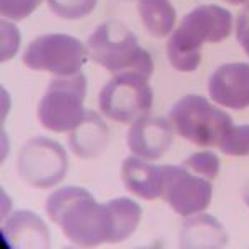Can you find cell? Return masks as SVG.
<instances>
[{
    "mask_svg": "<svg viewBox=\"0 0 249 249\" xmlns=\"http://www.w3.org/2000/svg\"><path fill=\"white\" fill-rule=\"evenodd\" d=\"M45 211L63 234L77 246L91 248L113 243V214L108 203L98 204L90 191L65 186L52 193Z\"/></svg>",
    "mask_w": 249,
    "mask_h": 249,
    "instance_id": "obj_1",
    "label": "cell"
},
{
    "mask_svg": "<svg viewBox=\"0 0 249 249\" xmlns=\"http://www.w3.org/2000/svg\"><path fill=\"white\" fill-rule=\"evenodd\" d=\"M231 12L219 5H199L184 15L168 40V60L178 71H195L201 63V45L218 43L230 37Z\"/></svg>",
    "mask_w": 249,
    "mask_h": 249,
    "instance_id": "obj_2",
    "label": "cell"
},
{
    "mask_svg": "<svg viewBox=\"0 0 249 249\" xmlns=\"http://www.w3.org/2000/svg\"><path fill=\"white\" fill-rule=\"evenodd\" d=\"M88 55L111 73L135 70L150 78L155 70L151 55L140 45L136 35L118 20L100 23L87 42Z\"/></svg>",
    "mask_w": 249,
    "mask_h": 249,
    "instance_id": "obj_3",
    "label": "cell"
},
{
    "mask_svg": "<svg viewBox=\"0 0 249 249\" xmlns=\"http://www.w3.org/2000/svg\"><path fill=\"white\" fill-rule=\"evenodd\" d=\"M170 122L175 131L198 146H214L232 126L226 111L211 105L204 96L186 95L170 110Z\"/></svg>",
    "mask_w": 249,
    "mask_h": 249,
    "instance_id": "obj_4",
    "label": "cell"
},
{
    "mask_svg": "<svg viewBox=\"0 0 249 249\" xmlns=\"http://www.w3.org/2000/svg\"><path fill=\"white\" fill-rule=\"evenodd\" d=\"M85 96L87 77L83 73L53 78L38 103V122L55 133L71 131L85 116Z\"/></svg>",
    "mask_w": 249,
    "mask_h": 249,
    "instance_id": "obj_5",
    "label": "cell"
},
{
    "mask_svg": "<svg viewBox=\"0 0 249 249\" xmlns=\"http://www.w3.org/2000/svg\"><path fill=\"white\" fill-rule=\"evenodd\" d=\"M98 105L107 118L118 123H131L148 115L153 105L148 77L135 70L116 73L100 91Z\"/></svg>",
    "mask_w": 249,
    "mask_h": 249,
    "instance_id": "obj_6",
    "label": "cell"
},
{
    "mask_svg": "<svg viewBox=\"0 0 249 249\" xmlns=\"http://www.w3.org/2000/svg\"><path fill=\"white\" fill-rule=\"evenodd\" d=\"M88 58V48L82 40L67 34L40 35L27 47L23 63L35 71H48L57 77L80 73Z\"/></svg>",
    "mask_w": 249,
    "mask_h": 249,
    "instance_id": "obj_7",
    "label": "cell"
},
{
    "mask_svg": "<svg viewBox=\"0 0 249 249\" xmlns=\"http://www.w3.org/2000/svg\"><path fill=\"white\" fill-rule=\"evenodd\" d=\"M17 171L23 181L38 190L57 186L68 171L65 148L47 136H35L20 150Z\"/></svg>",
    "mask_w": 249,
    "mask_h": 249,
    "instance_id": "obj_8",
    "label": "cell"
},
{
    "mask_svg": "<svg viewBox=\"0 0 249 249\" xmlns=\"http://www.w3.org/2000/svg\"><path fill=\"white\" fill-rule=\"evenodd\" d=\"M213 196L211 181L183 166H163V198L179 216H193L210 206Z\"/></svg>",
    "mask_w": 249,
    "mask_h": 249,
    "instance_id": "obj_9",
    "label": "cell"
},
{
    "mask_svg": "<svg viewBox=\"0 0 249 249\" xmlns=\"http://www.w3.org/2000/svg\"><path fill=\"white\" fill-rule=\"evenodd\" d=\"M173 124L161 116L144 115L135 120L128 131V148L143 160H158L170 150L173 143Z\"/></svg>",
    "mask_w": 249,
    "mask_h": 249,
    "instance_id": "obj_10",
    "label": "cell"
},
{
    "mask_svg": "<svg viewBox=\"0 0 249 249\" xmlns=\"http://www.w3.org/2000/svg\"><path fill=\"white\" fill-rule=\"evenodd\" d=\"M211 98L232 110L249 107V63L236 62L221 65L208 83Z\"/></svg>",
    "mask_w": 249,
    "mask_h": 249,
    "instance_id": "obj_11",
    "label": "cell"
},
{
    "mask_svg": "<svg viewBox=\"0 0 249 249\" xmlns=\"http://www.w3.org/2000/svg\"><path fill=\"white\" fill-rule=\"evenodd\" d=\"M3 243L10 248H48L50 231L34 211H15L2 226Z\"/></svg>",
    "mask_w": 249,
    "mask_h": 249,
    "instance_id": "obj_12",
    "label": "cell"
},
{
    "mask_svg": "<svg viewBox=\"0 0 249 249\" xmlns=\"http://www.w3.org/2000/svg\"><path fill=\"white\" fill-rule=\"evenodd\" d=\"M110 142L108 126L96 111L87 110L83 120L71 130L68 144L71 151L83 160H91L103 155Z\"/></svg>",
    "mask_w": 249,
    "mask_h": 249,
    "instance_id": "obj_13",
    "label": "cell"
},
{
    "mask_svg": "<svg viewBox=\"0 0 249 249\" xmlns=\"http://www.w3.org/2000/svg\"><path fill=\"white\" fill-rule=\"evenodd\" d=\"M122 179L126 190L143 199L163 196V166L144 161L140 156H128L122 164Z\"/></svg>",
    "mask_w": 249,
    "mask_h": 249,
    "instance_id": "obj_14",
    "label": "cell"
},
{
    "mask_svg": "<svg viewBox=\"0 0 249 249\" xmlns=\"http://www.w3.org/2000/svg\"><path fill=\"white\" fill-rule=\"evenodd\" d=\"M228 244V232L223 224L210 214L193 216L179 231L181 248H223Z\"/></svg>",
    "mask_w": 249,
    "mask_h": 249,
    "instance_id": "obj_15",
    "label": "cell"
},
{
    "mask_svg": "<svg viewBox=\"0 0 249 249\" xmlns=\"http://www.w3.org/2000/svg\"><path fill=\"white\" fill-rule=\"evenodd\" d=\"M138 12L143 25L153 37H166L175 29L176 10L170 0H140Z\"/></svg>",
    "mask_w": 249,
    "mask_h": 249,
    "instance_id": "obj_16",
    "label": "cell"
},
{
    "mask_svg": "<svg viewBox=\"0 0 249 249\" xmlns=\"http://www.w3.org/2000/svg\"><path fill=\"white\" fill-rule=\"evenodd\" d=\"M113 214V243H122L136 231L142 221V206L130 198H115L108 201Z\"/></svg>",
    "mask_w": 249,
    "mask_h": 249,
    "instance_id": "obj_17",
    "label": "cell"
},
{
    "mask_svg": "<svg viewBox=\"0 0 249 249\" xmlns=\"http://www.w3.org/2000/svg\"><path fill=\"white\" fill-rule=\"evenodd\" d=\"M218 148L230 156H249V124H232L219 140Z\"/></svg>",
    "mask_w": 249,
    "mask_h": 249,
    "instance_id": "obj_18",
    "label": "cell"
},
{
    "mask_svg": "<svg viewBox=\"0 0 249 249\" xmlns=\"http://www.w3.org/2000/svg\"><path fill=\"white\" fill-rule=\"evenodd\" d=\"M50 10L60 18L78 20L95 10L98 0H47Z\"/></svg>",
    "mask_w": 249,
    "mask_h": 249,
    "instance_id": "obj_19",
    "label": "cell"
},
{
    "mask_svg": "<svg viewBox=\"0 0 249 249\" xmlns=\"http://www.w3.org/2000/svg\"><path fill=\"white\" fill-rule=\"evenodd\" d=\"M183 166L191 173H195V175L203 176V178L213 181L218 176L221 164L219 158L213 151H199V153L188 156L183 161Z\"/></svg>",
    "mask_w": 249,
    "mask_h": 249,
    "instance_id": "obj_20",
    "label": "cell"
},
{
    "mask_svg": "<svg viewBox=\"0 0 249 249\" xmlns=\"http://www.w3.org/2000/svg\"><path fill=\"white\" fill-rule=\"evenodd\" d=\"M42 0H0V10L5 18L23 20L35 12Z\"/></svg>",
    "mask_w": 249,
    "mask_h": 249,
    "instance_id": "obj_21",
    "label": "cell"
},
{
    "mask_svg": "<svg viewBox=\"0 0 249 249\" xmlns=\"http://www.w3.org/2000/svg\"><path fill=\"white\" fill-rule=\"evenodd\" d=\"M2 62H7L15 55L20 45V34L12 23L2 20Z\"/></svg>",
    "mask_w": 249,
    "mask_h": 249,
    "instance_id": "obj_22",
    "label": "cell"
},
{
    "mask_svg": "<svg viewBox=\"0 0 249 249\" xmlns=\"http://www.w3.org/2000/svg\"><path fill=\"white\" fill-rule=\"evenodd\" d=\"M236 37L249 57V3L241 10L236 20Z\"/></svg>",
    "mask_w": 249,
    "mask_h": 249,
    "instance_id": "obj_23",
    "label": "cell"
},
{
    "mask_svg": "<svg viewBox=\"0 0 249 249\" xmlns=\"http://www.w3.org/2000/svg\"><path fill=\"white\" fill-rule=\"evenodd\" d=\"M243 199H244V203L249 206V179H248V183L244 184V188H243Z\"/></svg>",
    "mask_w": 249,
    "mask_h": 249,
    "instance_id": "obj_24",
    "label": "cell"
},
{
    "mask_svg": "<svg viewBox=\"0 0 249 249\" xmlns=\"http://www.w3.org/2000/svg\"><path fill=\"white\" fill-rule=\"evenodd\" d=\"M226 2L232 3V5H239V3H246L248 0H226Z\"/></svg>",
    "mask_w": 249,
    "mask_h": 249,
    "instance_id": "obj_25",
    "label": "cell"
},
{
    "mask_svg": "<svg viewBox=\"0 0 249 249\" xmlns=\"http://www.w3.org/2000/svg\"><path fill=\"white\" fill-rule=\"evenodd\" d=\"M118 2H131V0H118Z\"/></svg>",
    "mask_w": 249,
    "mask_h": 249,
    "instance_id": "obj_26",
    "label": "cell"
}]
</instances>
